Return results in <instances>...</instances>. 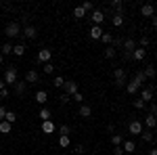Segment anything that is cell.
<instances>
[{
	"mask_svg": "<svg viewBox=\"0 0 157 155\" xmlns=\"http://www.w3.org/2000/svg\"><path fill=\"white\" fill-rule=\"evenodd\" d=\"M149 155H157V147H155V149H151V151H149Z\"/></svg>",
	"mask_w": 157,
	"mask_h": 155,
	"instance_id": "51",
	"label": "cell"
},
{
	"mask_svg": "<svg viewBox=\"0 0 157 155\" xmlns=\"http://www.w3.org/2000/svg\"><path fill=\"white\" fill-rule=\"evenodd\" d=\"M147 46H149V38L143 36V38H140V48H145V50H147Z\"/></svg>",
	"mask_w": 157,
	"mask_h": 155,
	"instance_id": "44",
	"label": "cell"
},
{
	"mask_svg": "<svg viewBox=\"0 0 157 155\" xmlns=\"http://www.w3.org/2000/svg\"><path fill=\"white\" fill-rule=\"evenodd\" d=\"M55 130H57V126H55V122H52V119L42 122V132H44V134H55Z\"/></svg>",
	"mask_w": 157,
	"mask_h": 155,
	"instance_id": "13",
	"label": "cell"
},
{
	"mask_svg": "<svg viewBox=\"0 0 157 155\" xmlns=\"http://www.w3.org/2000/svg\"><path fill=\"white\" fill-rule=\"evenodd\" d=\"M113 155H124V149H121V147H115V149H113Z\"/></svg>",
	"mask_w": 157,
	"mask_h": 155,
	"instance_id": "47",
	"label": "cell"
},
{
	"mask_svg": "<svg viewBox=\"0 0 157 155\" xmlns=\"http://www.w3.org/2000/svg\"><path fill=\"white\" fill-rule=\"evenodd\" d=\"M34 101H36L38 105H46V101H48V92H46V90H38L36 96H34Z\"/></svg>",
	"mask_w": 157,
	"mask_h": 155,
	"instance_id": "15",
	"label": "cell"
},
{
	"mask_svg": "<svg viewBox=\"0 0 157 155\" xmlns=\"http://www.w3.org/2000/svg\"><path fill=\"white\" fill-rule=\"evenodd\" d=\"M73 101H78V103H84V96H82V92H75V95H73Z\"/></svg>",
	"mask_w": 157,
	"mask_h": 155,
	"instance_id": "45",
	"label": "cell"
},
{
	"mask_svg": "<svg viewBox=\"0 0 157 155\" xmlns=\"http://www.w3.org/2000/svg\"><path fill=\"white\" fill-rule=\"evenodd\" d=\"M132 59L134 61H145L147 59V50H145V48H134Z\"/></svg>",
	"mask_w": 157,
	"mask_h": 155,
	"instance_id": "17",
	"label": "cell"
},
{
	"mask_svg": "<svg viewBox=\"0 0 157 155\" xmlns=\"http://www.w3.org/2000/svg\"><path fill=\"white\" fill-rule=\"evenodd\" d=\"M134 107H136V109H145L147 103H145V101H140V99H134Z\"/></svg>",
	"mask_w": 157,
	"mask_h": 155,
	"instance_id": "40",
	"label": "cell"
},
{
	"mask_svg": "<svg viewBox=\"0 0 157 155\" xmlns=\"http://www.w3.org/2000/svg\"><path fill=\"white\" fill-rule=\"evenodd\" d=\"M140 86H143V84L138 82V80H136V78H132V80H130V82L126 84V92H128V95H136V92H138V90H140Z\"/></svg>",
	"mask_w": 157,
	"mask_h": 155,
	"instance_id": "6",
	"label": "cell"
},
{
	"mask_svg": "<svg viewBox=\"0 0 157 155\" xmlns=\"http://www.w3.org/2000/svg\"><path fill=\"white\" fill-rule=\"evenodd\" d=\"M0 96L6 99V96H9V88H2V90H0Z\"/></svg>",
	"mask_w": 157,
	"mask_h": 155,
	"instance_id": "48",
	"label": "cell"
},
{
	"mask_svg": "<svg viewBox=\"0 0 157 155\" xmlns=\"http://www.w3.org/2000/svg\"><path fill=\"white\" fill-rule=\"evenodd\" d=\"M69 145H71V138H69V136H59V147L67 149Z\"/></svg>",
	"mask_w": 157,
	"mask_h": 155,
	"instance_id": "32",
	"label": "cell"
},
{
	"mask_svg": "<svg viewBox=\"0 0 157 155\" xmlns=\"http://www.w3.org/2000/svg\"><path fill=\"white\" fill-rule=\"evenodd\" d=\"M145 126L149 128V130H153V128L157 126V118H155V113H149V115L145 118Z\"/></svg>",
	"mask_w": 157,
	"mask_h": 155,
	"instance_id": "18",
	"label": "cell"
},
{
	"mask_svg": "<svg viewBox=\"0 0 157 155\" xmlns=\"http://www.w3.org/2000/svg\"><path fill=\"white\" fill-rule=\"evenodd\" d=\"M38 82H40V73L36 69H29L25 73V84H38Z\"/></svg>",
	"mask_w": 157,
	"mask_h": 155,
	"instance_id": "11",
	"label": "cell"
},
{
	"mask_svg": "<svg viewBox=\"0 0 157 155\" xmlns=\"http://www.w3.org/2000/svg\"><path fill=\"white\" fill-rule=\"evenodd\" d=\"M52 86H55V88H63V86H65V80H63L61 76H55V80H52Z\"/></svg>",
	"mask_w": 157,
	"mask_h": 155,
	"instance_id": "34",
	"label": "cell"
},
{
	"mask_svg": "<svg viewBox=\"0 0 157 155\" xmlns=\"http://www.w3.org/2000/svg\"><path fill=\"white\" fill-rule=\"evenodd\" d=\"M121 46H124V50H126V52H124V57H126V59H132V52H134V48H136L134 40H132V38H126Z\"/></svg>",
	"mask_w": 157,
	"mask_h": 155,
	"instance_id": "4",
	"label": "cell"
},
{
	"mask_svg": "<svg viewBox=\"0 0 157 155\" xmlns=\"http://www.w3.org/2000/svg\"><path fill=\"white\" fill-rule=\"evenodd\" d=\"M111 9L115 13H121L124 11V2H121V0H113V2H111Z\"/></svg>",
	"mask_w": 157,
	"mask_h": 155,
	"instance_id": "28",
	"label": "cell"
},
{
	"mask_svg": "<svg viewBox=\"0 0 157 155\" xmlns=\"http://www.w3.org/2000/svg\"><path fill=\"white\" fill-rule=\"evenodd\" d=\"M90 21H92L94 25H101L103 21H105V13L101 11V9H94V11L90 13Z\"/></svg>",
	"mask_w": 157,
	"mask_h": 155,
	"instance_id": "8",
	"label": "cell"
},
{
	"mask_svg": "<svg viewBox=\"0 0 157 155\" xmlns=\"http://www.w3.org/2000/svg\"><path fill=\"white\" fill-rule=\"evenodd\" d=\"M78 113H80V118L88 119L90 115H92V107H90V105H86V103H82V105H80V111H78Z\"/></svg>",
	"mask_w": 157,
	"mask_h": 155,
	"instance_id": "16",
	"label": "cell"
},
{
	"mask_svg": "<svg viewBox=\"0 0 157 155\" xmlns=\"http://www.w3.org/2000/svg\"><path fill=\"white\" fill-rule=\"evenodd\" d=\"M140 15H143V17H147V19L155 17V6H153V4H149V2H147V4H143V6H140Z\"/></svg>",
	"mask_w": 157,
	"mask_h": 155,
	"instance_id": "10",
	"label": "cell"
},
{
	"mask_svg": "<svg viewBox=\"0 0 157 155\" xmlns=\"http://www.w3.org/2000/svg\"><path fill=\"white\" fill-rule=\"evenodd\" d=\"M25 50H27L25 44H15V46H13V55H15V57H23Z\"/></svg>",
	"mask_w": 157,
	"mask_h": 155,
	"instance_id": "23",
	"label": "cell"
},
{
	"mask_svg": "<svg viewBox=\"0 0 157 155\" xmlns=\"http://www.w3.org/2000/svg\"><path fill=\"white\" fill-rule=\"evenodd\" d=\"M4 122H9L11 126H13V124H17V113L9 109V111H6V118H4Z\"/></svg>",
	"mask_w": 157,
	"mask_h": 155,
	"instance_id": "25",
	"label": "cell"
},
{
	"mask_svg": "<svg viewBox=\"0 0 157 155\" xmlns=\"http://www.w3.org/2000/svg\"><path fill=\"white\" fill-rule=\"evenodd\" d=\"M151 99H153V86H151V84H147L145 88H143V92H140V101H151Z\"/></svg>",
	"mask_w": 157,
	"mask_h": 155,
	"instance_id": "14",
	"label": "cell"
},
{
	"mask_svg": "<svg viewBox=\"0 0 157 155\" xmlns=\"http://www.w3.org/2000/svg\"><path fill=\"white\" fill-rule=\"evenodd\" d=\"M80 6H82L86 13H92V11H94V4H92V2H88V0H86L84 4H80Z\"/></svg>",
	"mask_w": 157,
	"mask_h": 155,
	"instance_id": "38",
	"label": "cell"
},
{
	"mask_svg": "<svg viewBox=\"0 0 157 155\" xmlns=\"http://www.w3.org/2000/svg\"><path fill=\"white\" fill-rule=\"evenodd\" d=\"M111 23H113V27H121V25H124V15H121V13H113Z\"/></svg>",
	"mask_w": 157,
	"mask_h": 155,
	"instance_id": "21",
	"label": "cell"
},
{
	"mask_svg": "<svg viewBox=\"0 0 157 155\" xmlns=\"http://www.w3.org/2000/svg\"><path fill=\"white\" fill-rule=\"evenodd\" d=\"M134 78H136V80H138L140 84H145V82H147V78H145V73H143V72H136V73H134Z\"/></svg>",
	"mask_w": 157,
	"mask_h": 155,
	"instance_id": "41",
	"label": "cell"
},
{
	"mask_svg": "<svg viewBox=\"0 0 157 155\" xmlns=\"http://www.w3.org/2000/svg\"><path fill=\"white\" fill-rule=\"evenodd\" d=\"M59 132H61V136H69V132H71V128H69L67 124H63V126L59 128Z\"/></svg>",
	"mask_w": 157,
	"mask_h": 155,
	"instance_id": "39",
	"label": "cell"
},
{
	"mask_svg": "<svg viewBox=\"0 0 157 155\" xmlns=\"http://www.w3.org/2000/svg\"><path fill=\"white\" fill-rule=\"evenodd\" d=\"M2 80H4V84H6V86H15V84H17V67H6V72H4V78H2Z\"/></svg>",
	"mask_w": 157,
	"mask_h": 155,
	"instance_id": "2",
	"label": "cell"
},
{
	"mask_svg": "<svg viewBox=\"0 0 157 155\" xmlns=\"http://www.w3.org/2000/svg\"><path fill=\"white\" fill-rule=\"evenodd\" d=\"M101 36H103L101 25H92V27H90V38H92V40H101Z\"/></svg>",
	"mask_w": 157,
	"mask_h": 155,
	"instance_id": "19",
	"label": "cell"
},
{
	"mask_svg": "<svg viewBox=\"0 0 157 155\" xmlns=\"http://www.w3.org/2000/svg\"><path fill=\"white\" fill-rule=\"evenodd\" d=\"M128 132L130 134H143V122H138V119H132L130 124H128Z\"/></svg>",
	"mask_w": 157,
	"mask_h": 155,
	"instance_id": "7",
	"label": "cell"
},
{
	"mask_svg": "<svg viewBox=\"0 0 157 155\" xmlns=\"http://www.w3.org/2000/svg\"><path fill=\"white\" fill-rule=\"evenodd\" d=\"M42 72H44V73H48V76H50L52 72H55V65H52V61H50V63H44V65H42Z\"/></svg>",
	"mask_w": 157,
	"mask_h": 155,
	"instance_id": "35",
	"label": "cell"
},
{
	"mask_svg": "<svg viewBox=\"0 0 157 155\" xmlns=\"http://www.w3.org/2000/svg\"><path fill=\"white\" fill-rule=\"evenodd\" d=\"M111 143H113V147H121L124 136H121V134H113V136H111Z\"/></svg>",
	"mask_w": 157,
	"mask_h": 155,
	"instance_id": "30",
	"label": "cell"
},
{
	"mask_svg": "<svg viewBox=\"0 0 157 155\" xmlns=\"http://www.w3.org/2000/svg\"><path fill=\"white\" fill-rule=\"evenodd\" d=\"M63 88H65V95H67V96H73L75 92H80V90H78V84L73 82V80L65 82V86H63Z\"/></svg>",
	"mask_w": 157,
	"mask_h": 155,
	"instance_id": "12",
	"label": "cell"
},
{
	"mask_svg": "<svg viewBox=\"0 0 157 155\" xmlns=\"http://www.w3.org/2000/svg\"><path fill=\"white\" fill-rule=\"evenodd\" d=\"M69 99H71V96H67L65 92H63V95H59V103H61V105H65V103H69Z\"/></svg>",
	"mask_w": 157,
	"mask_h": 155,
	"instance_id": "42",
	"label": "cell"
},
{
	"mask_svg": "<svg viewBox=\"0 0 157 155\" xmlns=\"http://www.w3.org/2000/svg\"><path fill=\"white\" fill-rule=\"evenodd\" d=\"M21 36H23V38H27V40H36V36H38V29L34 27V25H25V27H23V32H21Z\"/></svg>",
	"mask_w": 157,
	"mask_h": 155,
	"instance_id": "9",
	"label": "cell"
},
{
	"mask_svg": "<svg viewBox=\"0 0 157 155\" xmlns=\"http://www.w3.org/2000/svg\"><path fill=\"white\" fill-rule=\"evenodd\" d=\"M0 55H13V44L11 42H4V44H0Z\"/></svg>",
	"mask_w": 157,
	"mask_h": 155,
	"instance_id": "22",
	"label": "cell"
},
{
	"mask_svg": "<svg viewBox=\"0 0 157 155\" xmlns=\"http://www.w3.org/2000/svg\"><path fill=\"white\" fill-rule=\"evenodd\" d=\"M153 111H155V118H157V105H155V107H153Z\"/></svg>",
	"mask_w": 157,
	"mask_h": 155,
	"instance_id": "53",
	"label": "cell"
},
{
	"mask_svg": "<svg viewBox=\"0 0 157 155\" xmlns=\"http://www.w3.org/2000/svg\"><path fill=\"white\" fill-rule=\"evenodd\" d=\"M25 90H27V84H25V82H19V80H17V84H15V92H17L19 96H23V95H25Z\"/></svg>",
	"mask_w": 157,
	"mask_h": 155,
	"instance_id": "24",
	"label": "cell"
},
{
	"mask_svg": "<svg viewBox=\"0 0 157 155\" xmlns=\"http://www.w3.org/2000/svg\"><path fill=\"white\" fill-rule=\"evenodd\" d=\"M78 155H84L86 153V149H84V145H75V149H73Z\"/></svg>",
	"mask_w": 157,
	"mask_h": 155,
	"instance_id": "43",
	"label": "cell"
},
{
	"mask_svg": "<svg viewBox=\"0 0 157 155\" xmlns=\"http://www.w3.org/2000/svg\"><path fill=\"white\" fill-rule=\"evenodd\" d=\"M0 6H2V2H0Z\"/></svg>",
	"mask_w": 157,
	"mask_h": 155,
	"instance_id": "55",
	"label": "cell"
},
{
	"mask_svg": "<svg viewBox=\"0 0 157 155\" xmlns=\"http://www.w3.org/2000/svg\"><path fill=\"white\" fill-rule=\"evenodd\" d=\"M140 138H143V143H151V141H153V134H151V130H143Z\"/></svg>",
	"mask_w": 157,
	"mask_h": 155,
	"instance_id": "33",
	"label": "cell"
},
{
	"mask_svg": "<svg viewBox=\"0 0 157 155\" xmlns=\"http://www.w3.org/2000/svg\"><path fill=\"white\" fill-rule=\"evenodd\" d=\"M50 59H52V50L50 48H40L38 50V61L44 65V63H50Z\"/></svg>",
	"mask_w": 157,
	"mask_h": 155,
	"instance_id": "5",
	"label": "cell"
},
{
	"mask_svg": "<svg viewBox=\"0 0 157 155\" xmlns=\"http://www.w3.org/2000/svg\"><path fill=\"white\" fill-rule=\"evenodd\" d=\"M21 32H23V27L19 21H9L6 27H4V36L6 38H19L21 36Z\"/></svg>",
	"mask_w": 157,
	"mask_h": 155,
	"instance_id": "1",
	"label": "cell"
},
{
	"mask_svg": "<svg viewBox=\"0 0 157 155\" xmlns=\"http://www.w3.org/2000/svg\"><path fill=\"white\" fill-rule=\"evenodd\" d=\"M151 23H153V27L157 29V15H155V17H151Z\"/></svg>",
	"mask_w": 157,
	"mask_h": 155,
	"instance_id": "49",
	"label": "cell"
},
{
	"mask_svg": "<svg viewBox=\"0 0 157 155\" xmlns=\"http://www.w3.org/2000/svg\"><path fill=\"white\" fill-rule=\"evenodd\" d=\"M2 88H6V84H4V80L0 78V90H2Z\"/></svg>",
	"mask_w": 157,
	"mask_h": 155,
	"instance_id": "50",
	"label": "cell"
},
{
	"mask_svg": "<svg viewBox=\"0 0 157 155\" xmlns=\"http://www.w3.org/2000/svg\"><path fill=\"white\" fill-rule=\"evenodd\" d=\"M101 40H103V42H105L107 46H111V44H113V36H111V34H105V32H103V36H101Z\"/></svg>",
	"mask_w": 157,
	"mask_h": 155,
	"instance_id": "37",
	"label": "cell"
},
{
	"mask_svg": "<svg viewBox=\"0 0 157 155\" xmlns=\"http://www.w3.org/2000/svg\"><path fill=\"white\" fill-rule=\"evenodd\" d=\"M2 63H4V55H0V65H2Z\"/></svg>",
	"mask_w": 157,
	"mask_h": 155,
	"instance_id": "52",
	"label": "cell"
},
{
	"mask_svg": "<svg viewBox=\"0 0 157 155\" xmlns=\"http://www.w3.org/2000/svg\"><path fill=\"white\" fill-rule=\"evenodd\" d=\"M121 149H124V153H134L136 151V145H134V141H124L121 143Z\"/></svg>",
	"mask_w": 157,
	"mask_h": 155,
	"instance_id": "20",
	"label": "cell"
},
{
	"mask_svg": "<svg viewBox=\"0 0 157 155\" xmlns=\"http://www.w3.org/2000/svg\"><path fill=\"white\" fill-rule=\"evenodd\" d=\"M115 55H117V48H113V46L105 48V57H107V59H115Z\"/></svg>",
	"mask_w": 157,
	"mask_h": 155,
	"instance_id": "29",
	"label": "cell"
},
{
	"mask_svg": "<svg viewBox=\"0 0 157 155\" xmlns=\"http://www.w3.org/2000/svg\"><path fill=\"white\" fill-rule=\"evenodd\" d=\"M38 118L42 119V122H46V119H50V111L46 107H42V109H40V113H38Z\"/></svg>",
	"mask_w": 157,
	"mask_h": 155,
	"instance_id": "31",
	"label": "cell"
},
{
	"mask_svg": "<svg viewBox=\"0 0 157 155\" xmlns=\"http://www.w3.org/2000/svg\"><path fill=\"white\" fill-rule=\"evenodd\" d=\"M113 80H115V86H117V88H126V84H128V80H126V72H124L121 67H115Z\"/></svg>",
	"mask_w": 157,
	"mask_h": 155,
	"instance_id": "3",
	"label": "cell"
},
{
	"mask_svg": "<svg viewBox=\"0 0 157 155\" xmlns=\"http://www.w3.org/2000/svg\"><path fill=\"white\" fill-rule=\"evenodd\" d=\"M84 17H86V11L82 6H75L73 9V19H84Z\"/></svg>",
	"mask_w": 157,
	"mask_h": 155,
	"instance_id": "26",
	"label": "cell"
},
{
	"mask_svg": "<svg viewBox=\"0 0 157 155\" xmlns=\"http://www.w3.org/2000/svg\"><path fill=\"white\" fill-rule=\"evenodd\" d=\"M143 73H145V78H151V80H153L157 72H155V67H151V65H149V67H147V69H145Z\"/></svg>",
	"mask_w": 157,
	"mask_h": 155,
	"instance_id": "36",
	"label": "cell"
},
{
	"mask_svg": "<svg viewBox=\"0 0 157 155\" xmlns=\"http://www.w3.org/2000/svg\"><path fill=\"white\" fill-rule=\"evenodd\" d=\"M6 111H9V109H6V107H2V105H0V122H2V119L6 118Z\"/></svg>",
	"mask_w": 157,
	"mask_h": 155,
	"instance_id": "46",
	"label": "cell"
},
{
	"mask_svg": "<svg viewBox=\"0 0 157 155\" xmlns=\"http://www.w3.org/2000/svg\"><path fill=\"white\" fill-rule=\"evenodd\" d=\"M155 15H157V6H155Z\"/></svg>",
	"mask_w": 157,
	"mask_h": 155,
	"instance_id": "54",
	"label": "cell"
},
{
	"mask_svg": "<svg viewBox=\"0 0 157 155\" xmlns=\"http://www.w3.org/2000/svg\"><path fill=\"white\" fill-rule=\"evenodd\" d=\"M11 130H13V126L9 124V122H4V119H2V122H0V132H2V134H9Z\"/></svg>",
	"mask_w": 157,
	"mask_h": 155,
	"instance_id": "27",
	"label": "cell"
}]
</instances>
